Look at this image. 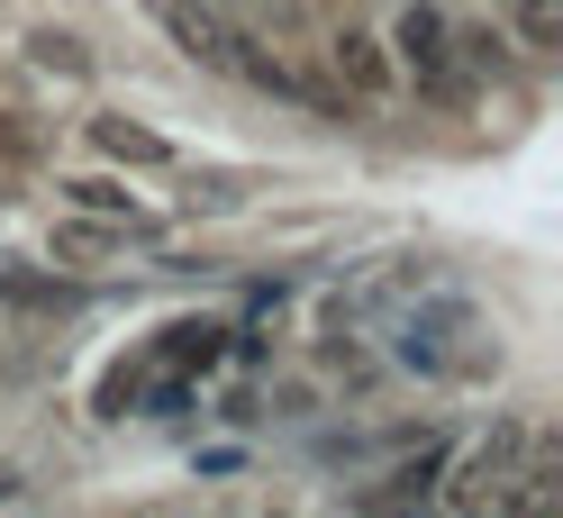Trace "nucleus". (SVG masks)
<instances>
[{"instance_id":"nucleus-6","label":"nucleus","mask_w":563,"mask_h":518,"mask_svg":"<svg viewBox=\"0 0 563 518\" xmlns=\"http://www.w3.org/2000/svg\"><path fill=\"white\" fill-rule=\"evenodd\" d=\"M55 200H64V210H82V219H119V228H136V236H155L146 200H136L128 183H110V173H64Z\"/></svg>"},{"instance_id":"nucleus-16","label":"nucleus","mask_w":563,"mask_h":518,"mask_svg":"<svg viewBox=\"0 0 563 518\" xmlns=\"http://www.w3.org/2000/svg\"><path fill=\"white\" fill-rule=\"evenodd\" d=\"M264 518H291V509H264Z\"/></svg>"},{"instance_id":"nucleus-3","label":"nucleus","mask_w":563,"mask_h":518,"mask_svg":"<svg viewBox=\"0 0 563 518\" xmlns=\"http://www.w3.org/2000/svg\"><path fill=\"white\" fill-rule=\"evenodd\" d=\"M328 74L345 82V100H391V91H400V64H391V46H382L373 27H355V19H345L336 37H328Z\"/></svg>"},{"instance_id":"nucleus-13","label":"nucleus","mask_w":563,"mask_h":518,"mask_svg":"<svg viewBox=\"0 0 563 518\" xmlns=\"http://www.w3.org/2000/svg\"><path fill=\"white\" fill-rule=\"evenodd\" d=\"M454 64H464V74H509V37L500 27H454Z\"/></svg>"},{"instance_id":"nucleus-1","label":"nucleus","mask_w":563,"mask_h":518,"mask_svg":"<svg viewBox=\"0 0 563 518\" xmlns=\"http://www.w3.org/2000/svg\"><path fill=\"white\" fill-rule=\"evenodd\" d=\"M382 46H391L400 82H418L428 100H464V64H454V19L437 0H400V19L382 27Z\"/></svg>"},{"instance_id":"nucleus-7","label":"nucleus","mask_w":563,"mask_h":518,"mask_svg":"<svg viewBox=\"0 0 563 518\" xmlns=\"http://www.w3.org/2000/svg\"><path fill=\"white\" fill-rule=\"evenodd\" d=\"M146 10L164 19V37L183 46L191 64H219V55H228V19L209 10V0H146Z\"/></svg>"},{"instance_id":"nucleus-5","label":"nucleus","mask_w":563,"mask_h":518,"mask_svg":"<svg viewBox=\"0 0 563 518\" xmlns=\"http://www.w3.org/2000/svg\"><path fill=\"white\" fill-rule=\"evenodd\" d=\"M82 136H91L110 164H128V173H164V164H173V136H155L146 119H128V110H91Z\"/></svg>"},{"instance_id":"nucleus-11","label":"nucleus","mask_w":563,"mask_h":518,"mask_svg":"<svg viewBox=\"0 0 563 518\" xmlns=\"http://www.w3.org/2000/svg\"><path fill=\"white\" fill-rule=\"evenodd\" d=\"M46 155H55L46 119H27V110H0V173H37Z\"/></svg>"},{"instance_id":"nucleus-8","label":"nucleus","mask_w":563,"mask_h":518,"mask_svg":"<svg viewBox=\"0 0 563 518\" xmlns=\"http://www.w3.org/2000/svg\"><path fill=\"white\" fill-rule=\"evenodd\" d=\"M19 55L37 64L46 82H91V74H100V55H91V37H82V27H27V37H19Z\"/></svg>"},{"instance_id":"nucleus-4","label":"nucleus","mask_w":563,"mask_h":518,"mask_svg":"<svg viewBox=\"0 0 563 518\" xmlns=\"http://www.w3.org/2000/svg\"><path fill=\"white\" fill-rule=\"evenodd\" d=\"M219 64H228L236 82H255L264 100H291V110H319V91L300 82V64H282V55L264 46V37H245V27H228V55H219Z\"/></svg>"},{"instance_id":"nucleus-2","label":"nucleus","mask_w":563,"mask_h":518,"mask_svg":"<svg viewBox=\"0 0 563 518\" xmlns=\"http://www.w3.org/2000/svg\"><path fill=\"white\" fill-rule=\"evenodd\" d=\"M445 455H454V437L445 428H428L418 437V455L409 464H391L373 482V492H355V518H428V500H437V473H445Z\"/></svg>"},{"instance_id":"nucleus-14","label":"nucleus","mask_w":563,"mask_h":518,"mask_svg":"<svg viewBox=\"0 0 563 518\" xmlns=\"http://www.w3.org/2000/svg\"><path fill=\"white\" fill-rule=\"evenodd\" d=\"M19 500H27V464L0 455V509H19Z\"/></svg>"},{"instance_id":"nucleus-12","label":"nucleus","mask_w":563,"mask_h":518,"mask_svg":"<svg viewBox=\"0 0 563 518\" xmlns=\"http://www.w3.org/2000/svg\"><path fill=\"white\" fill-rule=\"evenodd\" d=\"M509 19H518V55L527 64H545L563 46V0H509Z\"/></svg>"},{"instance_id":"nucleus-9","label":"nucleus","mask_w":563,"mask_h":518,"mask_svg":"<svg viewBox=\"0 0 563 518\" xmlns=\"http://www.w3.org/2000/svg\"><path fill=\"white\" fill-rule=\"evenodd\" d=\"M155 364L164 373H209V364H228V319H173L164 328V345H155Z\"/></svg>"},{"instance_id":"nucleus-10","label":"nucleus","mask_w":563,"mask_h":518,"mask_svg":"<svg viewBox=\"0 0 563 518\" xmlns=\"http://www.w3.org/2000/svg\"><path fill=\"white\" fill-rule=\"evenodd\" d=\"M136 228H119V219H82V210H64L55 219V236H46V255L55 264H100V255H119Z\"/></svg>"},{"instance_id":"nucleus-15","label":"nucleus","mask_w":563,"mask_h":518,"mask_svg":"<svg viewBox=\"0 0 563 518\" xmlns=\"http://www.w3.org/2000/svg\"><path fill=\"white\" fill-rule=\"evenodd\" d=\"M454 518H482V500H473V509H454Z\"/></svg>"}]
</instances>
